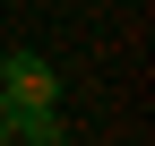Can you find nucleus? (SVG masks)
<instances>
[{"label": "nucleus", "instance_id": "obj_2", "mask_svg": "<svg viewBox=\"0 0 155 146\" xmlns=\"http://www.w3.org/2000/svg\"><path fill=\"white\" fill-rule=\"evenodd\" d=\"M0 146H9V112H0Z\"/></svg>", "mask_w": 155, "mask_h": 146}, {"label": "nucleus", "instance_id": "obj_1", "mask_svg": "<svg viewBox=\"0 0 155 146\" xmlns=\"http://www.w3.org/2000/svg\"><path fill=\"white\" fill-rule=\"evenodd\" d=\"M9 138H17V146H69L61 103H26V112H9Z\"/></svg>", "mask_w": 155, "mask_h": 146}]
</instances>
